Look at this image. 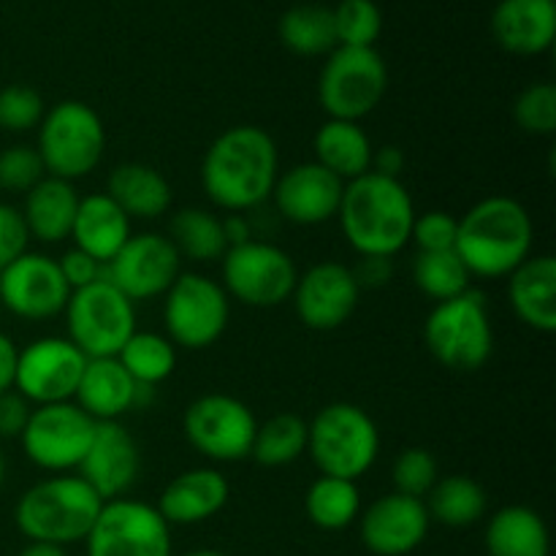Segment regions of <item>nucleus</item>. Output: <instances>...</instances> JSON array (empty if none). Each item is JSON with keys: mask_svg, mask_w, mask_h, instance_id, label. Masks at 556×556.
Returning a JSON list of instances; mask_svg holds the SVG:
<instances>
[{"mask_svg": "<svg viewBox=\"0 0 556 556\" xmlns=\"http://www.w3.org/2000/svg\"><path fill=\"white\" fill-rule=\"evenodd\" d=\"M280 177V155L269 130L233 125L223 130L201 161V185L217 210L248 215L271 199Z\"/></svg>", "mask_w": 556, "mask_h": 556, "instance_id": "f257e3e1", "label": "nucleus"}, {"mask_svg": "<svg viewBox=\"0 0 556 556\" xmlns=\"http://www.w3.org/2000/svg\"><path fill=\"white\" fill-rule=\"evenodd\" d=\"M416 206L400 179L367 172L345 182L340 217L342 233L358 255L394 258L410 244Z\"/></svg>", "mask_w": 556, "mask_h": 556, "instance_id": "f03ea898", "label": "nucleus"}, {"mask_svg": "<svg viewBox=\"0 0 556 556\" xmlns=\"http://www.w3.org/2000/svg\"><path fill=\"white\" fill-rule=\"evenodd\" d=\"M535 226L530 212L510 195H489L478 201L456 228V255L470 277L500 280L532 255Z\"/></svg>", "mask_w": 556, "mask_h": 556, "instance_id": "7ed1b4c3", "label": "nucleus"}, {"mask_svg": "<svg viewBox=\"0 0 556 556\" xmlns=\"http://www.w3.org/2000/svg\"><path fill=\"white\" fill-rule=\"evenodd\" d=\"M103 500L79 476H52L27 489L14 508V525L30 543L74 546L90 535Z\"/></svg>", "mask_w": 556, "mask_h": 556, "instance_id": "20e7f679", "label": "nucleus"}, {"mask_svg": "<svg viewBox=\"0 0 556 556\" xmlns=\"http://www.w3.org/2000/svg\"><path fill=\"white\" fill-rule=\"evenodd\" d=\"M307 454L320 476L358 481L378 462V424L358 405L331 402L307 424Z\"/></svg>", "mask_w": 556, "mask_h": 556, "instance_id": "39448f33", "label": "nucleus"}, {"mask_svg": "<svg viewBox=\"0 0 556 556\" xmlns=\"http://www.w3.org/2000/svg\"><path fill=\"white\" fill-rule=\"evenodd\" d=\"M38 157L47 177L76 182L90 177L106 150L103 119L85 101H60L38 125Z\"/></svg>", "mask_w": 556, "mask_h": 556, "instance_id": "423d86ee", "label": "nucleus"}, {"mask_svg": "<svg viewBox=\"0 0 556 556\" xmlns=\"http://www.w3.org/2000/svg\"><path fill=\"white\" fill-rule=\"evenodd\" d=\"M424 342L434 362L454 372H476L492 358L494 329L486 296L476 288L434 304L424 324Z\"/></svg>", "mask_w": 556, "mask_h": 556, "instance_id": "0eeeda50", "label": "nucleus"}, {"mask_svg": "<svg viewBox=\"0 0 556 556\" xmlns=\"http://www.w3.org/2000/svg\"><path fill=\"white\" fill-rule=\"evenodd\" d=\"M389 90L386 60L372 49L337 47L318 76V101L329 119L362 123Z\"/></svg>", "mask_w": 556, "mask_h": 556, "instance_id": "6e6552de", "label": "nucleus"}, {"mask_svg": "<svg viewBox=\"0 0 556 556\" xmlns=\"http://www.w3.org/2000/svg\"><path fill=\"white\" fill-rule=\"evenodd\" d=\"M68 340L87 358H114L136 331V307L112 282L71 291L63 309Z\"/></svg>", "mask_w": 556, "mask_h": 556, "instance_id": "1a4fd4ad", "label": "nucleus"}, {"mask_svg": "<svg viewBox=\"0 0 556 556\" xmlns=\"http://www.w3.org/2000/svg\"><path fill=\"white\" fill-rule=\"evenodd\" d=\"M163 299V324L174 345L204 351L226 334L231 302L220 282L199 271H182Z\"/></svg>", "mask_w": 556, "mask_h": 556, "instance_id": "9d476101", "label": "nucleus"}, {"mask_svg": "<svg viewBox=\"0 0 556 556\" xmlns=\"http://www.w3.org/2000/svg\"><path fill=\"white\" fill-rule=\"evenodd\" d=\"M223 291L255 309L280 307L296 288L299 271L291 255L264 239L228 248L223 255Z\"/></svg>", "mask_w": 556, "mask_h": 556, "instance_id": "9b49d317", "label": "nucleus"}, {"mask_svg": "<svg viewBox=\"0 0 556 556\" xmlns=\"http://www.w3.org/2000/svg\"><path fill=\"white\" fill-rule=\"evenodd\" d=\"M92 434H96V421L76 402H58V405L33 407L20 443L27 462L54 476H63L76 470L85 459Z\"/></svg>", "mask_w": 556, "mask_h": 556, "instance_id": "f8f14e48", "label": "nucleus"}, {"mask_svg": "<svg viewBox=\"0 0 556 556\" xmlns=\"http://www.w3.org/2000/svg\"><path fill=\"white\" fill-rule=\"evenodd\" d=\"M85 546L87 556H174L172 527L155 505L128 497L103 503Z\"/></svg>", "mask_w": 556, "mask_h": 556, "instance_id": "ddd939ff", "label": "nucleus"}, {"mask_svg": "<svg viewBox=\"0 0 556 556\" xmlns=\"http://www.w3.org/2000/svg\"><path fill=\"white\" fill-rule=\"evenodd\" d=\"M182 429L188 443L212 462H242L253 451V410L242 400L228 394H204L185 410Z\"/></svg>", "mask_w": 556, "mask_h": 556, "instance_id": "4468645a", "label": "nucleus"}, {"mask_svg": "<svg viewBox=\"0 0 556 556\" xmlns=\"http://www.w3.org/2000/svg\"><path fill=\"white\" fill-rule=\"evenodd\" d=\"M87 356L68 337H38L16 356L14 391L30 405L74 402Z\"/></svg>", "mask_w": 556, "mask_h": 556, "instance_id": "2eb2a0df", "label": "nucleus"}, {"mask_svg": "<svg viewBox=\"0 0 556 556\" xmlns=\"http://www.w3.org/2000/svg\"><path fill=\"white\" fill-rule=\"evenodd\" d=\"M182 275V258L172 239L163 233H130L117 255L103 264V280L112 282L130 302H150L163 296Z\"/></svg>", "mask_w": 556, "mask_h": 556, "instance_id": "dca6fc26", "label": "nucleus"}, {"mask_svg": "<svg viewBox=\"0 0 556 556\" xmlns=\"http://www.w3.org/2000/svg\"><path fill=\"white\" fill-rule=\"evenodd\" d=\"M71 288L58 258L43 253L20 255L0 269V307L22 320H49L63 315Z\"/></svg>", "mask_w": 556, "mask_h": 556, "instance_id": "f3484780", "label": "nucleus"}, {"mask_svg": "<svg viewBox=\"0 0 556 556\" xmlns=\"http://www.w3.org/2000/svg\"><path fill=\"white\" fill-rule=\"evenodd\" d=\"M296 315L313 331H334L348 324L358 307L362 288L353 277L351 266L340 261H320L299 275L291 293Z\"/></svg>", "mask_w": 556, "mask_h": 556, "instance_id": "a211bd4d", "label": "nucleus"}, {"mask_svg": "<svg viewBox=\"0 0 556 556\" xmlns=\"http://www.w3.org/2000/svg\"><path fill=\"white\" fill-rule=\"evenodd\" d=\"M141 470V454L134 434L119 421L96 424L85 459L76 467V476L103 500H119L130 492Z\"/></svg>", "mask_w": 556, "mask_h": 556, "instance_id": "6ab92c4d", "label": "nucleus"}, {"mask_svg": "<svg viewBox=\"0 0 556 556\" xmlns=\"http://www.w3.org/2000/svg\"><path fill=\"white\" fill-rule=\"evenodd\" d=\"M342 190H345L342 179L309 161L282 172L271 190V199L282 220L296 226H324L340 212Z\"/></svg>", "mask_w": 556, "mask_h": 556, "instance_id": "aec40b11", "label": "nucleus"}, {"mask_svg": "<svg viewBox=\"0 0 556 556\" xmlns=\"http://www.w3.org/2000/svg\"><path fill=\"white\" fill-rule=\"evenodd\" d=\"M429 527L424 500L391 492L362 514V543L375 556H407L427 541Z\"/></svg>", "mask_w": 556, "mask_h": 556, "instance_id": "412c9836", "label": "nucleus"}, {"mask_svg": "<svg viewBox=\"0 0 556 556\" xmlns=\"http://www.w3.org/2000/svg\"><path fill=\"white\" fill-rule=\"evenodd\" d=\"M231 497L228 478L215 467H193L185 470L163 489L157 500V514L168 527H190L220 514Z\"/></svg>", "mask_w": 556, "mask_h": 556, "instance_id": "4be33fe9", "label": "nucleus"}, {"mask_svg": "<svg viewBox=\"0 0 556 556\" xmlns=\"http://www.w3.org/2000/svg\"><path fill=\"white\" fill-rule=\"evenodd\" d=\"M492 33L505 52L519 58L543 54L556 38V0H500Z\"/></svg>", "mask_w": 556, "mask_h": 556, "instance_id": "5701e85b", "label": "nucleus"}, {"mask_svg": "<svg viewBox=\"0 0 556 556\" xmlns=\"http://www.w3.org/2000/svg\"><path fill=\"white\" fill-rule=\"evenodd\" d=\"M508 302L521 324L541 334L556 331V261L530 255L508 275Z\"/></svg>", "mask_w": 556, "mask_h": 556, "instance_id": "b1692460", "label": "nucleus"}, {"mask_svg": "<svg viewBox=\"0 0 556 556\" xmlns=\"http://www.w3.org/2000/svg\"><path fill=\"white\" fill-rule=\"evenodd\" d=\"M139 386L134 383L123 364L114 358H87L85 372H81L79 389L74 402L92 418L96 424L119 421L128 410L136 407Z\"/></svg>", "mask_w": 556, "mask_h": 556, "instance_id": "393cba45", "label": "nucleus"}, {"mask_svg": "<svg viewBox=\"0 0 556 556\" xmlns=\"http://www.w3.org/2000/svg\"><path fill=\"white\" fill-rule=\"evenodd\" d=\"M130 217L109 199L106 193H90L79 199L71 239L74 248L96 258L98 264H109L130 239Z\"/></svg>", "mask_w": 556, "mask_h": 556, "instance_id": "a878e982", "label": "nucleus"}, {"mask_svg": "<svg viewBox=\"0 0 556 556\" xmlns=\"http://www.w3.org/2000/svg\"><path fill=\"white\" fill-rule=\"evenodd\" d=\"M76 210H79V193L74 182L58 177H43L41 182L25 193L22 217L30 231V239L43 244H58L71 239Z\"/></svg>", "mask_w": 556, "mask_h": 556, "instance_id": "bb28decb", "label": "nucleus"}, {"mask_svg": "<svg viewBox=\"0 0 556 556\" xmlns=\"http://www.w3.org/2000/svg\"><path fill=\"white\" fill-rule=\"evenodd\" d=\"M106 195L130 220H155L172 206V185L147 163H123L106 179Z\"/></svg>", "mask_w": 556, "mask_h": 556, "instance_id": "cd10ccee", "label": "nucleus"}, {"mask_svg": "<svg viewBox=\"0 0 556 556\" xmlns=\"http://www.w3.org/2000/svg\"><path fill=\"white\" fill-rule=\"evenodd\" d=\"M315 163L326 172L334 174L342 182L358 179L372 168V141L362 123H348V119H326L313 139Z\"/></svg>", "mask_w": 556, "mask_h": 556, "instance_id": "c85d7f7f", "label": "nucleus"}, {"mask_svg": "<svg viewBox=\"0 0 556 556\" xmlns=\"http://www.w3.org/2000/svg\"><path fill=\"white\" fill-rule=\"evenodd\" d=\"M489 556H552L548 527L538 510L527 505H505L486 525Z\"/></svg>", "mask_w": 556, "mask_h": 556, "instance_id": "c756f323", "label": "nucleus"}, {"mask_svg": "<svg viewBox=\"0 0 556 556\" xmlns=\"http://www.w3.org/2000/svg\"><path fill=\"white\" fill-rule=\"evenodd\" d=\"M424 505L432 521L451 530H465L486 516L489 497L481 483L472 481L470 476H445L438 478Z\"/></svg>", "mask_w": 556, "mask_h": 556, "instance_id": "7c9ffc66", "label": "nucleus"}, {"mask_svg": "<svg viewBox=\"0 0 556 556\" xmlns=\"http://www.w3.org/2000/svg\"><path fill=\"white\" fill-rule=\"evenodd\" d=\"M304 514L318 530H348L362 514V492H358L356 481L320 476L309 483L307 494H304Z\"/></svg>", "mask_w": 556, "mask_h": 556, "instance_id": "2f4dec72", "label": "nucleus"}, {"mask_svg": "<svg viewBox=\"0 0 556 556\" xmlns=\"http://www.w3.org/2000/svg\"><path fill=\"white\" fill-rule=\"evenodd\" d=\"M168 239L177 248L179 258H190L195 264L220 261L228 250L223 220L201 206L179 210L168 223Z\"/></svg>", "mask_w": 556, "mask_h": 556, "instance_id": "473e14b6", "label": "nucleus"}, {"mask_svg": "<svg viewBox=\"0 0 556 556\" xmlns=\"http://www.w3.org/2000/svg\"><path fill=\"white\" fill-rule=\"evenodd\" d=\"M280 38L288 52L302 58H318L337 49L334 14L326 5H293L280 20Z\"/></svg>", "mask_w": 556, "mask_h": 556, "instance_id": "72a5a7b5", "label": "nucleus"}, {"mask_svg": "<svg viewBox=\"0 0 556 556\" xmlns=\"http://www.w3.org/2000/svg\"><path fill=\"white\" fill-rule=\"evenodd\" d=\"M117 362L125 372L134 378L136 386H150L155 389L166 378H172L177 369V348L166 334L157 331H134L117 353Z\"/></svg>", "mask_w": 556, "mask_h": 556, "instance_id": "f704fd0d", "label": "nucleus"}, {"mask_svg": "<svg viewBox=\"0 0 556 556\" xmlns=\"http://www.w3.org/2000/svg\"><path fill=\"white\" fill-rule=\"evenodd\" d=\"M302 454H307V421L293 413H280L269 421L258 424L253 440V456L264 467L293 465Z\"/></svg>", "mask_w": 556, "mask_h": 556, "instance_id": "c9c22d12", "label": "nucleus"}, {"mask_svg": "<svg viewBox=\"0 0 556 556\" xmlns=\"http://www.w3.org/2000/svg\"><path fill=\"white\" fill-rule=\"evenodd\" d=\"M413 282L432 302H448L470 291V271L462 264L456 250L440 253H416L413 258Z\"/></svg>", "mask_w": 556, "mask_h": 556, "instance_id": "e433bc0d", "label": "nucleus"}, {"mask_svg": "<svg viewBox=\"0 0 556 556\" xmlns=\"http://www.w3.org/2000/svg\"><path fill=\"white\" fill-rule=\"evenodd\" d=\"M334 14L337 47L372 49L383 30V14L375 0H342Z\"/></svg>", "mask_w": 556, "mask_h": 556, "instance_id": "4c0bfd02", "label": "nucleus"}, {"mask_svg": "<svg viewBox=\"0 0 556 556\" xmlns=\"http://www.w3.org/2000/svg\"><path fill=\"white\" fill-rule=\"evenodd\" d=\"M438 478H440L438 459H434L432 451L427 448H405L394 459V467H391L394 492L405 494V497L427 500V494L432 492Z\"/></svg>", "mask_w": 556, "mask_h": 556, "instance_id": "58836bf2", "label": "nucleus"}, {"mask_svg": "<svg viewBox=\"0 0 556 556\" xmlns=\"http://www.w3.org/2000/svg\"><path fill=\"white\" fill-rule=\"evenodd\" d=\"M514 119L530 136H554L556 130V87L548 81L530 85L514 103Z\"/></svg>", "mask_w": 556, "mask_h": 556, "instance_id": "ea45409f", "label": "nucleus"}, {"mask_svg": "<svg viewBox=\"0 0 556 556\" xmlns=\"http://www.w3.org/2000/svg\"><path fill=\"white\" fill-rule=\"evenodd\" d=\"M47 114L43 98L27 85H9L0 90V130L5 134H27L38 128Z\"/></svg>", "mask_w": 556, "mask_h": 556, "instance_id": "a19ab883", "label": "nucleus"}, {"mask_svg": "<svg viewBox=\"0 0 556 556\" xmlns=\"http://www.w3.org/2000/svg\"><path fill=\"white\" fill-rule=\"evenodd\" d=\"M47 177L38 150L30 144H11L0 152V190L27 193Z\"/></svg>", "mask_w": 556, "mask_h": 556, "instance_id": "79ce46f5", "label": "nucleus"}, {"mask_svg": "<svg viewBox=\"0 0 556 556\" xmlns=\"http://www.w3.org/2000/svg\"><path fill=\"white\" fill-rule=\"evenodd\" d=\"M456 228L459 220L451 217L448 212H424L416 215L410 231V242L416 244L418 253H440V250H454L456 244Z\"/></svg>", "mask_w": 556, "mask_h": 556, "instance_id": "37998d69", "label": "nucleus"}, {"mask_svg": "<svg viewBox=\"0 0 556 556\" xmlns=\"http://www.w3.org/2000/svg\"><path fill=\"white\" fill-rule=\"evenodd\" d=\"M27 242H30V231L22 212L11 204H0V269L25 255Z\"/></svg>", "mask_w": 556, "mask_h": 556, "instance_id": "c03bdc74", "label": "nucleus"}, {"mask_svg": "<svg viewBox=\"0 0 556 556\" xmlns=\"http://www.w3.org/2000/svg\"><path fill=\"white\" fill-rule=\"evenodd\" d=\"M60 271H63L65 282H68L71 291H79V288L92 286V282L103 280V264H98L96 258H90L81 250L71 248L68 253H63L58 258Z\"/></svg>", "mask_w": 556, "mask_h": 556, "instance_id": "a18cd8bd", "label": "nucleus"}, {"mask_svg": "<svg viewBox=\"0 0 556 556\" xmlns=\"http://www.w3.org/2000/svg\"><path fill=\"white\" fill-rule=\"evenodd\" d=\"M30 402L25 396L16 394L14 389L0 394V440L20 438L25 429L27 418H30Z\"/></svg>", "mask_w": 556, "mask_h": 556, "instance_id": "49530a36", "label": "nucleus"}, {"mask_svg": "<svg viewBox=\"0 0 556 556\" xmlns=\"http://www.w3.org/2000/svg\"><path fill=\"white\" fill-rule=\"evenodd\" d=\"M358 264L353 266L358 288H383L394 277V258H380V255H358Z\"/></svg>", "mask_w": 556, "mask_h": 556, "instance_id": "de8ad7c7", "label": "nucleus"}, {"mask_svg": "<svg viewBox=\"0 0 556 556\" xmlns=\"http://www.w3.org/2000/svg\"><path fill=\"white\" fill-rule=\"evenodd\" d=\"M402 168H405V152H402L400 147L389 144L372 152V168H369V172L383 174V177H391V179H400Z\"/></svg>", "mask_w": 556, "mask_h": 556, "instance_id": "09e8293b", "label": "nucleus"}, {"mask_svg": "<svg viewBox=\"0 0 556 556\" xmlns=\"http://www.w3.org/2000/svg\"><path fill=\"white\" fill-rule=\"evenodd\" d=\"M16 356H20V348L14 345V340L9 334L0 331V394L14 389Z\"/></svg>", "mask_w": 556, "mask_h": 556, "instance_id": "8fccbe9b", "label": "nucleus"}, {"mask_svg": "<svg viewBox=\"0 0 556 556\" xmlns=\"http://www.w3.org/2000/svg\"><path fill=\"white\" fill-rule=\"evenodd\" d=\"M223 233H226L228 248H237V244L250 242L253 237V223H250L248 215H228L223 220Z\"/></svg>", "mask_w": 556, "mask_h": 556, "instance_id": "3c124183", "label": "nucleus"}, {"mask_svg": "<svg viewBox=\"0 0 556 556\" xmlns=\"http://www.w3.org/2000/svg\"><path fill=\"white\" fill-rule=\"evenodd\" d=\"M16 556H68L63 546H52V543H27Z\"/></svg>", "mask_w": 556, "mask_h": 556, "instance_id": "603ef678", "label": "nucleus"}, {"mask_svg": "<svg viewBox=\"0 0 556 556\" xmlns=\"http://www.w3.org/2000/svg\"><path fill=\"white\" fill-rule=\"evenodd\" d=\"M185 556H231V554H223V552H215V548H201V552H190Z\"/></svg>", "mask_w": 556, "mask_h": 556, "instance_id": "864d4df0", "label": "nucleus"}, {"mask_svg": "<svg viewBox=\"0 0 556 556\" xmlns=\"http://www.w3.org/2000/svg\"><path fill=\"white\" fill-rule=\"evenodd\" d=\"M5 478V462H3V454H0V483H3Z\"/></svg>", "mask_w": 556, "mask_h": 556, "instance_id": "5fc2aeb1", "label": "nucleus"}]
</instances>
